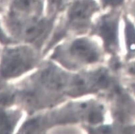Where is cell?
<instances>
[{"mask_svg": "<svg viewBox=\"0 0 135 134\" xmlns=\"http://www.w3.org/2000/svg\"><path fill=\"white\" fill-rule=\"evenodd\" d=\"M36 61L34 52L26 46L7 48L0 61V77L12 79L30 70Z\"/></svg>", "mask_w": 135, "mask_h": 134, "instance_id": "6da1fadb", "label": "cell"}, {"mask_svg": "<svg viewBox=\"0 0 135 134\" xmlns=\"http://www.w3.org/2000/svg\"><path fill=\"white\" fill-rule=\"evenodd\" d=\"M117 17L108 15L101 19L96 27V32L103 39L107 49L114 51L117 47Z\"/></svg>", "mask_w": 135, "mask_h": 134, "instance_id": "7a4b0ae2", "label": "cell"}, {"mask_svg": "<svg viewBox=\"0 0 135 134\" xmlns=\"http://www.w3.org/2000/svg\"><path fill=\"white\" fill-rule=\"evenodd\" d=\"M71 55L84 63H94L100 57L99 51L96 46L86 38L77 39L70 46Z\"/></svg>", "mask_w": 135, "mask_h": 134, "instance_id": "3957f363", "label": "cell"}, {"mask_svg": "<svg viewBox=\"0 0 135 134\" xmlns=\"http://www.w3.org/2000/svg\"><path fill=\"white\" fill-rule=\"evenodd\" d=\"M97 6L92 0H78L75 2L68 12L70 22L73 25H80L88 21L96 10Z\"/></svg>", "mask_w": 135, "mask_h": 134, "instance_id": "277c9868", "label": "cell"}, {"mask_svg": "<svg viewBox=\"0 0 135 134\" xmlns=\"http://www.w3.org/2000/svg\"><path fill=\"white\" fill-rule=\"evenodd\" d=\"M40 80L42 84L47 88L52 90H60L66 86L68 77L61 70L51 66L42 71Z\"/></svg>", "mask_w": 135, "mask_h": 134, "instance_id": "5b68a950", "label": "cell"}, {"mask_svg": "<svg viewBox=\"0 0 135 134\" xmlns=\"http://www.w3.org/2000/svg\"><path fill=\"white\" fill-rule=\"evenodd\" d=\"M50 28V22L47 20H40L28 23L25 27L21 26V34L27 42H35L42 38Z\"/></svg>", "mask_w": 135, "mask_h": 134, "instance_id": "8992f818", "label": "cell"}, {"mask_svg": "<svg viewBox=\"0 0 135 134\" xmlns=\"http://www.w3.org/2000/svg\"><path fill=\"white\" fill-rule=\"evenodd\" d=\"M20 113L16 111H8L0 107V133H12L17 121Z\"/></svg>", "mask_w": 135, "mask_h": 134, "instance_id": "52a82bcc", "label": "cell"}, {"mask_svg": "<svg viewBox=\"0 0 135 134\" xmlns=\"http://www.w3.org/2000/svg\"><path fill=\"white\" fill-rule=\"evenodd\" d=\"M37 6V0H14L12 5V16L32 12Z\"/></svg>", "mask_w": 135, "mask_h": 134, "instance_id": "ba28073f", "label": "cell"}, {"mask_svg": "<svg viewBox=\"0 0 135 134\" xmlns=\"http://www.w3.org/2000/svg\"><path fill=\"white\" fill-rule=\"evenodd\" d=\"M125 34L130 52L135 53V28L129 22H127Z\"/></svg>", "mask_w": 135, "mask_h": 134, "instance_id": "9c48e42d", "label": "cell"}, {"mask_svg": "<svg viewBox=\"0 0 135 134\" xmlns=\"http://www.w3.org/2000/svg\"><path fill=\"white\" fill-rule=\"evenodd\" d=\"M16 96L12 91H3L0 92V107H6L10 106L14 101Z\"/></svg>", "mask_w": 135, "mask_h": 134, "instance_id": "30bf717a", "label": "cell"}, {"mask_svg": "<svg viewBox=\"0 0 135 134\" xmlns=\"http://www.w3.org/2000/svg\"><path fill=\"white\" fill-rule=\"evenodd\" d=\"M88 120L92 123H97L101 122L103 120V116L100 110H92L88 115Z\"/></svg>", "mask_w": 135, "mask_h": 134, "instance_id": "8fae6325", "label": "cell"}, {"mask_svg": "<svg viewBox=\"0 0 135 134\" xmlns=\"http://www.w3.org/2000/svg\"><path fill=\"white\" fill-rule=\"evenodd\" d=\"M0 43L2 44H8V43H12V39H11L3 30L2 27L0 25Z\"/></svg>", "mask_w": 135, "mask_h": 134, "instance_id": "7c38bea8", "label": "cell"}, {"mask_svg": "<svg viewBox=\"0 0 135 134\" xmlns=\"http://www.w3.org/2000/svg\"><path fill=\"white\" fill-rule=\"evenodd\" d=\"M102 1L106 6H117L120 5L124 0H102Z\"/></svg>", "mask_w": 135, "mask_h": 134, "instance_id": "4fadbf2b", "label": "cell"}, {"mask_svg": "<svg viewBox=\"0 0 135 134\" xmlns=\"http://www.w3.org/2000/svg\"><path fill=\"white\" fill-rule=\"evenodd\" d=\"M49 2L52 6L59 8L62 6L64 0H49Z\"/></svg>", "mask_w": 135, "mask_h": 134, "instance_id": "5bb4252c", "label": "cell"}]
</instances>
